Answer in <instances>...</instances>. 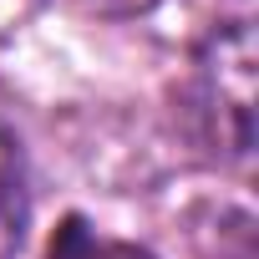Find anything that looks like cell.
Segmentation results:
<instances>
[{
	"instance_id": "obj_1",
	"label": "cell",
	"mask_w": 259,
	"mask_h": 259,
	"mask_svg": "<svg viewBox=\"0 0 259 259\" xmlns=\"http://www.w3.org/2000/svg\"><path fill=\"white\" fill-rule=\"evenodd\" d=\"M198 81V117L203 133L229 163H249L254 153V31L249 21L219 26L193 61Z\"/></svg>"
},
{
	"instance_id": "obj_2",
	"label": "cell",
	"mask_w": 259,
	"mask_h": 259,
	"mask_svg": "<svg viewBox=\"0 0 259 259\" xmlns=\"http://www.w3.org/2000/svg\"><path fill=\"white\" fill-rule=\"evenodd\" d=\"M31 229V173L21 138L0 122V259H16Z\"/></svg>"
},
{
	"instance_id": "obj_3",
	"label": "cell",
	"mask_w": 259,
	"mask_h": 259,
	"mask_svg": "<svg viewBox=\"0 0 259 259\" xmlns=\"http://www.w3.org/2000/svg\"><path fill=\"white\" fill-rule=\"evenodd\" d=\"M51 259H153L148 249H138V244H97L76 219L61 229V244L51 249Z\"/></svg>"
},
{
	"instance_id": "obj_4",
	"label": "cell",
	"mask_w": 259,
	"mask_h": 259,
	"mask_svg": "<svg viewBox=\"0 0 259 259\" xmlns=\"http://www.w3.org/2000/svg\"><path fill=\"white\" fill-rule=\"evenodd\" d=\"M76 6H87L92 16H107V21H127V16H143V11H153L158 0H76Z\"/></svg>"
}]
</instances>
